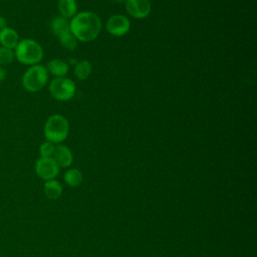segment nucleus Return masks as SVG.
Segmentation results:
<instances>
[{
    "label": "nucleus",
    "instance_id": "obj_20",
    "mask_svg": "<svg viewBox=\"0 0 257 257\" xmlns=\"http://www.w3.org/2000/svg\"><path fill=\"white\" fill-rule=\"evenodd\" d=\"M6 78V71L5 69L0 65V82L3 81Z\"/></svg>",
    "mask_w": 257,
    "mask_h": 257
},
{
    "label": "nucleus",
    "instance_id": "obj_22",
    "mask_svg": "<svg viewBox=\"0 0 257 257\" xmlns=\"http://www.w3.org/2000/svg\"><path fill=\"white\" fill-rule=\"evenodd\" d=\"M111 1H113L115 3H121V2H124L125 0H111Z\"/></svg>",
    "mask_w": 257,
    "mask_h": 257
},
{
    "label": "nucleus",
    "instance_id": "obj_2",
    "mask_svg": "<svg viewBox=\"0 0 257 257\" xmlns=\"http://www.w3.org/2000/svg\"><path fill=\"white\" fill-rule=\"evenodd\" d=\"M14 54L17 60L26 65L38 64L43 57V49L41 45L29 38L19 40L18 44L14 48Z\"/></svg>",
    "mask_w": 257,
    "mask_h": 257
},
{
    "label": "nucleus",
    "instance_id": "obj_4",
    "mask_svg": "<svg viewBox=\"0 0 257 257\" xmlns=\"http://www.w3.org/2000/svg\"><path fill=\"white\" fill-rule=\"evenodd\" d=\"M48 80V71L40 64L31 65L22 76V85L29 92L41 90Z\"/></svg>",
    "mask_w": 257,
    "mask_h": 257
},
{
    "label": "nucleus",
    "instance_id": "obj_18",
    "mask_svg": "<svg viewBox=\"0 0 257 257\" xmlns=\"http://www.w3.org/2000/svg\"><path fill=\"white\" fill-rule=\"evenodd\" d=\"M15 57L13 49L1 46L0 47V65H6L13 61Z\"/></svg>",
    "mask_w": 257,
    "mask_h": 257
},
{
    "label": "nucleus",
    "instance_id": "obj_19",
    "mask_svg": "<svg viewBox=\"0 0 257 257\" xmlns=\"http://www.w3.org/2000/svg\"><path fill=\"white\" fill-rule=\"evenodd\" d=\"M54 144L46 141L44 142L40 148H39V153H40V158H51L54 152Z\"/></svg>",
    "mask_w": 257,
    "mask_h": 257
},
{
    "label": "nucleus",
    "instance_id": "obj_3",
    "mask_svg": "<svg viewBox=\"0 0 257 257\" xmlns=\"http://www.w3.org/2000/svg\"><path fill=\"white\" fill-rule=\"evenodd\" d=\"M68 120L61 114L50 115L44 123V137L52 144L62 143L68 136Z\"/></svg>",
    "mask_w": 257,
    "mask_h": 257
},
{
    "label": "nucleus",
    "instance_id": "obj_1",
    "mask_svg": "<svg viewBox=\"0 0 257 257\" xmlns=\"http://www.w3.org/2000/svg\"><path fill=\"white\" fill-rule=\"evenodd\" d=\"M70 32L81 42L95 39L101 29V20L98 15L91 11L76 13L69 21Z\"/></svg>",
    "mask_w": 257,
    "mask_h": 257
},
{
    "label": "nucleus",
    "instance_id": "obj_14",
    "mask_svg": "<svg viewBox=\"0 0 257 257\" xmlns=\"http://www.w3.org/2000/svg\"><path fill=\"white\" fill-rule=\"evenodd\" d=\"M44 194L49 200H57L62 194V187L56 180H48L44 184Z\"/></svg>",
    "mask_w": 257,
    "mask_h": 257
},
{
    "label": "nucleus",
    "instance_id": "obj_10",
    "mask_svg": "<svg viewBox=\"0 0 257 257\" xmlns=\"http://www.w3.org/2000/svg\"><path fill=\"white\" fill-rule=\"evenodd\" d=\"M19 42V36L16 30L10 27H5L0 30V43L2 46L14 49Z\"/></svg>",
    "mask_w": 257,
    "mask_h": 257
},
{
    "label": "nucleus",
    "instance_id": "obj_17",
    "mask_svg": "<svg viewBox=\"0 0 257 257\" xmlns=\"http://www.w3.org/2000/svg\"><path fill=\"white\" fill-rule=\"evenodd\" d=\"M59 42L60 44L68 49V50H74L76 47H77V43H78V40L72 35V33L69 31V32H66L62 35H60L59 37Z\"/></svg>",
    "mask_w": 257,
    "mask_h": 257
},
{
    "label": "nucleus",
    "instance_id": "obj_11",
    "mask_svg": "<svg viewBox=\"0 0 257 257\" xmlns=\"http://www.w3.org/2000/svg\"><path fill=\"white\" fill-rule=\"evenodd\" d=\"M46 69L48 72L56 77H63L67 74L69 66L62 59H52L47 63Z\"/></svg>",
    "mask_w": 257,
    "mask_h": 257
},
{
    "label": "nucleus",
    "instance_id": "obj_8",
    "mask_svg": "<svg viewBox=\"0 0 257 257\" xmlns=\"http://www.w3.org/2000/svg\"><path fill=\"white\" fill-rule=\"evenodd\" d=\"M126 12L136 19H144L149 16L152 10L150 0H125Z\"/></svg>",
    "mask_w": 257,
    "mask_h": 257
},
{
    "label": "nucleus",
    "instance_id": "obj_13",
    "mask_svg": "<svg viewBox=\"0 0 257 257\" xmlns=\"http://www.w3.org/2000/svg\"><path fill=\"white\" fill-rule=\"evenodd\" d=\"M50 28H51L52 33L59 37L60 35L70 31L69 21H68V19H66L62 16L54 17L50 23Z\"/></svg>",
    "mask_w": 257,
    "mask_h": 257
},
{
    "label": "nucleus",
    "instance_id": "obj_21",
    "mask_svg": "<svg viewBox=\"0 0 257 257\" xmlns=\"http://www.w3.org/2000/svg\"><path fill=\"white\" fill-rule=\"evenodd\" d=\"M7 27V24H6V19L0 15V30Z\"/></svg>",
    "mask_w": 257,
    "mask_h": 257
},
{
    "label": "nucleus",
    "instance_id": "obj_9",
    "mask_svg": "<svg viewBox=\"0 0 257 257\" xmlns=\"http://www.w3.org/2000/svg\"><path fill=\"white\" fill-rule=\"evenodd\" d=\"M60 168H67L73 162V156L71 151L63 145H57L54 148L53 155L51 157Z\"/></svg>",
    "mask_w": 257,
    "mask_h": 257
},
{
    "label": "nucleus",
    "instance_id": "obj_7",
    "mask_svg": "<svg viewBox=\"0 0 257 257\" xmlns=\"http://www.w3.org/2000/svg\"><path fill=\"white\" fill-rule=\"evenodd\" d=\"M105 27L109 34L115 37H120L130 31L131 22L126 16L114 14L107 19Z\"/></svg>",
    "mask_w": 257,
    "mask_h": 257
},
{
    "label": "nucleus",
    "instance_id": "obj_12",
    "mask_svg": "<svg viewBox=\"0 0 257 257\" xmlns=\"http://www.w3.org/2000/svg\"><path fill=\"white\" fill-rule=\"evenodd\" d=\"M57 8L60 16L66 19L72 18L77 12V4L75 0H58Z\"/></svg>",
    "mask_w": 257,
    "mask_h": 257
},
{
    "label": "nucleus",
    "instance_id": "obj_6",
    "mask_svg": "<svg viewBox=\"0 0 257 257\" xmlns=\"http://www.w3.org/2000/svg\"><path fill=\"white\" fill-rule=\"evenodd\" d=\"M35 172L42 180H53L59 173V167L52 158H39L35 163Z\"/></svg>",
    "mask_w": 257,
    "mask_h": 257
},
{
    "label": "nucleus",
    "instance_id": "obj_23",
    "mask_svg": "<svg viewBox=\"0 0 257 257\" xmlns=\"http://www.w3.org/2000/svg\"><path fill=\"white\" fill-rule=\"evenodd\" d=\"M77 62H78V61H75V59H70V63H71V64H72V63H75V64H76Z\"/></svg>",
    "mask_w": 257,
    "mask_h": 257
},
{
    "label": "nucleus",
    "instance_id": "obj_15",
    "mask_svg": "<svg viewBox=\"0 0 257 257\" xmlns=\"http://www.w3.org/2000/svg\"><path fill=\"white\" fill-rule=\"evenodd\" d=\"M91 70H92V67H91V63L88 61V60H81V61H78L76 64H75V67H74V74L75 76L80 79V80H84L86 79L90 73H91Z\"/></svg>",
    "mask_w": 257,
    "mask_h": 257
},
{
    "label": "nucleus",
    "instance_id": "obj_16",
    "mask_svg": "<svg viewBox=\"0 0 257 257\" xmlns=\"http://www.w3.org/2000/svg\"><path fill=\"white\" fill-rule=\"evenodd\" d=\"M64 181L69 187H77L82 182V173L78 169H69L64 174Z\"/></svg>",
    "mask_w": 257,
    "mask_h": 257
},
{
    "label": "nucleus",
    "instance_id": "obj_5",
    "mask_svg": "<svg viewBox=\"0 0 257 257\" xmlns=\"http://www.w3.org/2000/svg\"><path fill=\"white\" fill-rule=\"evenodd\" d=\"M76 86L72 79L67 77H55L49 84V92L57 100L64 101L72 98Z\"/></svg>",
    "mask_w": 257,
    "mask_h": 257
}]
</instances>
